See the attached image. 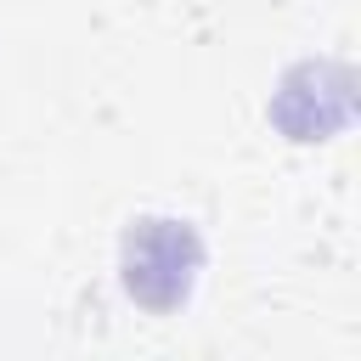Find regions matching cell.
Returning a JSON list of instances; mask_svg holds the SVG:
<instances>
[{"instance_id": "1", "label": "cell", "mask_w": 361, "mask_h": 361, "mask_svg": "<svg viewBox=\"0 0 361 361\" xmlns=\"http://www.w3.org/2000/svg\"><path fill=\"white\" fill-rule=\"evenodd\" d=\"M197 276H203V237L192 231V220L141 214V220L124 226V237H118V282L141 310L175 316L192 299Z\"/></svg>"}, {"instance_id": "2", "label": "cell", "mask_w": 361, "mask_h": 361, "mask_svg": "<svg viewBox=\"0 0 361 361\" xmlns=\"http://www.w3.org/2000/svg\"><path fill=\"white\" fill-rule=\"evenodd\" d=\"M350 90H355V79L344 62H299L282 73V85L271 96V124L288 141H327L355 113Z\"/></svg>"}]
</instances>
